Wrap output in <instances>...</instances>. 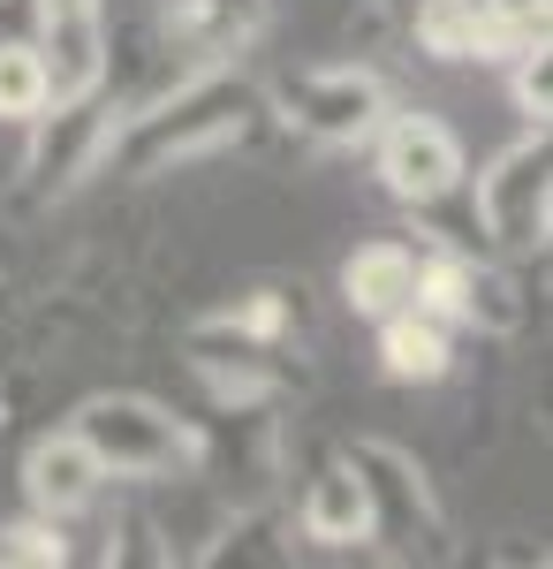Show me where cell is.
I'll return each instance as SVG.
<instances>
[{
  "label": "cell",
  "mask_w": 553,
  "mask_h": 569,
  "mask_svg": "<svg viewBox=\"0 0 553 569\" xmlns=\"http://www.w3.org/2000/svg\"><path fill=\"white\" fill-rule=\"evenodd\" d=\"M546 198H553L546 130L509 144V152L477 176V220H485V236L509 243V251H539V243H546Z\"/></svg>",
  "instance_id": "4"
},
{
  "label": "cell",
  "mask_w": 553,
  "mask_h": 569,
  "mask_svg": "<svg viewBox=\"0 0 553 569\" xmlns=\"http://www.w3.org/2000/svg\"><path fill=\"white\" fill-rule=\"evenodd\" d=\"M258 23H265V0H168V39L190 46L205 69L258 39Z\"/></svg>",
  "instance_id": "12"
},
{
  "label": "cell",
  "mask_w": 553,
  "mask_h": 569,
  "mask_svg": "<svg viewBox=\"0 0 553 569\" xmlns=\"http://www.w3.org/2000/svg\"><path fill=\"white\" fill-rule=\"evenodd\" d=\"M296 525H303V539H319V547H364V539H372V501H364V479H356L349 456H326V463L311 471Z\"/></svg>",
  "instance_id": "10"
},
{
  "label": "cell",
  "mask_w": 553,
  "mask_h": 569,
  "mask_svg": "<svg viewBox=\"0 0 553 569\" xmlns=\"http://www.w3.org/2000/svg\"><path fill=\"white\" fill-rule=\"evenodd\" d=\"M349 463H356L364 501H372V539H386L394 555H440L448 517H440V501H432L418 456H402L394 440H356Z\"/></svg>",
  "instance_id": "3"
},
{
  "label": "cell",
  "mask_w": 553,
  "mask_h": 569,
  "mask_svg": "<svg viewBox=\"0 0 553 569\" xmlns=\"http://www.w3.org/2000/svg\"><path fill=\"white\" fill-rule=\"evenodd\" d=\"M99 486H107V471H99V456L77 440V426L69 433H46L23 456V493H31L39 517H77V509L99 501Z\"/></svg>",
  "instance_id": "9"
},
{
  "label": "cell",
  "mask_w": 553,
  "mask_h": 569,
  "mask_svg": "<svg viewBox=\"0 0 553 569\" xmlns=\"http://www.w3.org/2000/svg\"><path fill=\"white\" fill-rule=\"evenodd\" d=\"M463 289H470V259L463 251H432V259H418V297L410 305L425 319H440V327H455L463 319Z\"/></svg>",
  "instance_id": "16"
},
{
  "label": "cell",
  "mask_w": 553,
  "mask_h": 569,
  "mask_svg": "<svg viewBox=\"0 0 553 569\" xmlns=\"http://www.w3.org/2000/svg\"><path fill=\"white\" fill-rule=\"evenodd\" d=\"M463 319H470V327H485V335H515V327H523V305H515L509 273H493V266H470Z\"/></svg>",
  "instance_id": "17"
},
{
  "label": "cell",
  "mask_w": 553,
  "mask_h": 569,
  "mask_svg": "<svg viewBox=\"0 0 553 569\" xmlns=\"http://www.w3.org/2000/svg\"><path fill=\"white\" fill-rule=\"evenodd\" d=\"M77 440L107 479H174L182 463H198V426L152 395H91L77 410Z\"/></svg>",
  "instance_id": "2"
},
{
  "label": "cell",
  "mask_w": 553,
  "mask_h": 569,
  "mask_svg": "<svg viewBox=\"0 0 553 569\" xmlns=\"http://www.w3.org/2000/svg\"><path fill=\"white\" fill-rule=\"evenodd\" d=\"M31 16H39L46 91L53 99H91L107 84V69H114V53H107V0H31Z\"/></svg>",
  "instance_id": "7"
},
{
  "label": "cell",
  "mask_w": 553,
  "mask_h": 569,
  "mask_svg": "<svg viewBox=\"0 0 553 569\" xmlns=\"http://www.w3.org/2000/svg\"><path fill=\"white\" fill-rule=\"evenodd\" d=\"M380 357H386V372L394 380H440L448 372V327L440 319H425L418 305H402V311H386L380 319Z\"/></svg>",
  "instance_id": "13"
},
{
  "label": "cell",
  "mask_w": 553,
  "mask_h": 569,
  "mask_svg": "<svg viewBox=\"0 0 553 569\" xmlns=\"http://www.w3.org/2000/svg\"><path fill=\"white\" fill-rule=\"evenodd\" d=\"M341 297L356 319H386V311H402L418 297V251L402 243V236H372V243H356L349 266H341Z\"/></svg>",
  "instance_id": "11"
},
{
  "label": "cell",
  "mask_w": 553,
  "mask_h": 569,
  "mask_svg": "<svg viewBox=\"0 0 553 569\" xmlns=\"http://www.w3.org/2000/svg\"><path fill=\"white\" fill-rule=\"evenodd\" d=\"M493 0H418V46L432 61H470V39H477V16Z\"/></svg>",
  "instance_id": "15"
},
{
  "label": "cell",
  "mask_w": 553,
  "mask_h": 569,
  "mask_svg": "<svg viewBox=\"0 0 553 569\" xmlns=\"http://www.w3.org/2000/svg\"><path fill=\"white\" fill-rule=\"evenodd\" d=\"M107 122H114V114L99 107V91H91V99H53L39 122H31V130H39V152H31V176H39V190H53V198H61V190L84 176V168H99Z\"/></svg>",
  "instance_id": "8"
},
{
  "label": "cell",
  "mask_w": 553,
  "mask_h": 569,
  "mask_svg": "<svg viewBox=\"0 0 553 569\" xmlns=\"http://www.w3.org/2000/svg\"><path fill=\"white\" fill-rule=\"evenodd\" d=\"M0 562H31V569L69 562V539H61V517H39V525H0Z\"/></svg>",
  "instance_id": "18"
},
{
  "label": "cell",
  "mask_w": 553,
  "mask_h": 569,
  "mask_svg": "<svg viewBox=\"0 0 553 569\" xmlns=\"http://www.w3.org/2000/svg\"><path fill=\"white\" fill-rule=\"evenodd\" d=\"M372 152H380V182L402 198V206H440L455 182H463V144L440 114H394L372 130Z\"/></svg>",
  "instance_id": "6"
},
{
  "label": "cell",
  "mask_w": 553,
  "mask_h": 569,
  "mask_svg": "<svg viewBox=\"0 0 553 569\" xmlns=\"http://www.w3.org/2000/svg\"><path fill=\"white\" fill-rule=\"evenodd\" d=\"M509 69H515V99H523V114L546 130V114H553V53H546V46H531V53H515Z\"/></svg>",
  "instance_id": "19"
},
{
  "label": "cell",
  "mask_w": 553,
  "mask_h": 569,
  "mask_svg": "<svg viewBox=\"0 0 553 569\" xmlns=\"http://www.w3.org/2000/svg\"><path fill=\"white\" fill-rule=\"evenodd\" d=\"M251 114H258V91L213 61V69L182 77L174 91L144 99L137 114L107 122L99 160L122 168V176H168V168H182V160H205V152H220V144H235V137L251 130Z\"/></svg>",
  "instance_id": "1"
},
{
  "label": "cell",
  "mask_w": 553,
  "mask_h": 569,
  "mask_svg": "<svg viewBox=\"0 0 553 569\" xmlns=\"http://www.w3.org/2000/svg\"><path fill=\"white\" fill-rule=\"evenodd\" d=\"M281 107L311 144H372L386 122V84L372 69H303L281 84Z\"/></svg>",
  "instance_id": "5"
},
{
  "label": "cell",
  "mask_w": 553,
  "mask_h": 569,
  "mask_svg": "<svg viewBox=\"0 0 553 569\" xmlns=\"http://www.w3.org/2000/svg\"><path fill=\"white\" fill-rule=\"evenodd\" d=\"M46 61L31 39H8L0 46V122H39L46 114Z\"/></svg>",
  "instance_id": "14"
}]
</instances>
